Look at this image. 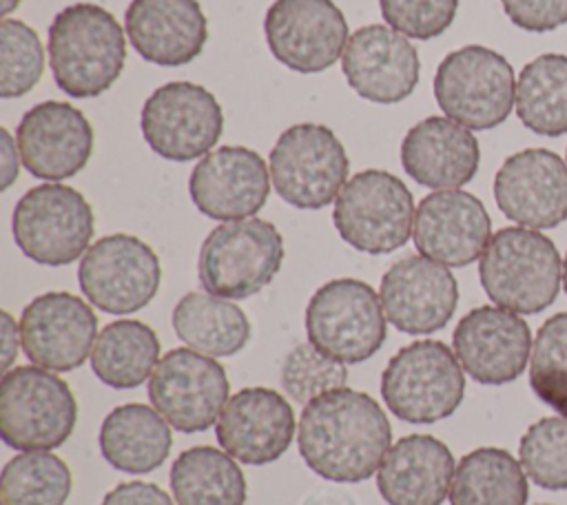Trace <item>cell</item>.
Returning a JSON list of instances; mask_svg holds the SVG:
<instances>
[{
    "mask_svg": "<svg viewBox=\"0 0 567 505\" xmlns=\"http://www.w3.org/2000/svg\"><path fill=\"white\" fill-rule=\"evenodd\" d=\"M392 425L365 392L337 388L308 401L297 425L306 465L332 483L368 481L392 447Z\"/></svg>",
    "mask_w": 567,
    "mask_h": 505,
    "instance_id": "obj_1",
    "label": "cell"
},
{
    "mask_svg": "<svg viewBox=\"0 0 567 505\" xmlns=\"http://www.w3.org/2000/svg\"><path fill=\"white\" fill-rule=\"evenodd\" d=\"M47 51L55 86L75 100L109 91L126 64L122 24L93 2L69 4L53 16Z\"/></svg>",
    "mask_w": 567,
    "mask_h": 505,
    "instance_id": "obj_2",
    "label": "cell"
},
{
    "mask_svg": "<svg viewBox=\"0 0 567 505\" xmlns=\"http://www.w3.org/2000/svg\"><path fill=\"white\" fill-rule=\"evenodd\" d=\"M485 295L501 308L536 315L549 308L563 284V259L540 230L507 226L492 235L478 259Z\"/></svg>",
    "mask_w": 567,
    "mask_h": 505,
    "instance_id": "obj_3",
    "label": "cell"
},
{
    "mask_svg": "<svg viewBox=\"0 0 567 505\" xmlns=\"http://www.w3.org/2000/svg\"><path fill=\"white\" fill-rule=\"evenodd\" d=\"M284 255V237L272 221L259 217L224 221L199 248V284L224 299H248L275 279Z\"/></svg>",
    "mask_w": 567,
    "mask_h": 505,
    "instance_id": "obj_4",
    "label": "cell"
},
{
    "mask_svg": "<svg viewBox=\"0 0 567 505\" xmlns=\"http://www.w3.org/2000/svg\"><path fill=\"white\" fill-rule=\"evenodd\" d=\"M465 394L463 365L439 339L403 346L381 372L388 410L408 423H434L452 416Z\"/></svg>",
    "mask_w": 567,
    "mask_h": 505,
    "instance_id": "obj_5",
    "label": "cell"
},
{
    "mask_svg": "<svg viewBox=\"0 0 567 505\" xmlns=\"http://www.w3.org/2000/svg\"><path fill=\"white\" fill-rule=\"evenodd\" d=\"M78 403L64 379L40 365H18L0 383V436L18 452L55 450L73 434Z\"/></svg>",
    "mask_w": 567,
    "mask_h": 505,
    "instance_id": "obj_6",
    "label": "cell"
},
{
    "mask_svg": "<svg viewBox=\"0 0 567 505\" xmlns=\"http://www.w3.org/2000/svg\"><path fill=\"white\" fill-rule=\"evenodd\" d=\"M434 97L445 117L470 131L503 124L516 102V78L505 55L481 44L450 51L434 73Z\"/></svg>",
    "mask_w": 567,
    "mask_h": 505,
    "instance_id": "obj_7",
    "label": "cell"
},
{
    "mask_svg": "<svg viewBox=\"0 0 567 505\" xmlns=\"http://www.w3.org/2000/svg\"><path fill=\"white\" fill-rule=\"evenodd\" d=\"M414 197L405 182L388 171L354 173L334 199L332 224L354 250L385 255L414 233Z\"/></svg>",
    "mask_w": 567,
    "mask_h": 505,
    "instance_id": "obj_8",
    "label": "cell"
},
{
    "mask_svg": "<svg viewBox=\"0 0 567 505\" xmlns=\"http://www.w3.org/2000/svg\"><path fill=\"white\" fill-rule=\"evenodd\" d=\"M385 321L379 292L352 277L326 281L306 306L308 341L346 365L379 352L388 334Z\"/></svg>",
    "mask_w": 567,
    "mask_h": 505,
    "instance_id": "obj_9",
    "label": "cell"
},
{
    "mask_svg": "<svg viewBox=\"0 0 567 505\" xmlns=\"http://www.w3.org/2000/svg\"><path fill=\"white\" fill-rule=\"evenodd\" d=\"M11 228L24 257L42 266H66L89 250L95 217L80 190L49 182L18 199Z\"/></svg>",
    "mask_w": 567,
    "mask_h": 505,
    "instance_id": "obj_10",
    "label": "cell"
},
{
    "mask_svg": "<svg viewBox=\"0 0 567 505\" xmlns=\"http://www.w3.org/2000/svg\"><path fill=\"white\" fill-rule=\"evenodd\" d=\"M348 171L350 162L341 140L323 124H292L270 151V179L277 195L301 210L332 204L346 186Z\"/></svg>",
    "mask_w": 567,
    "mask_h": 505,
    "instance_id": "obj_11",
    "label": "cell"
},
{
    "mask_svg": "<svg viewBox=\"0 0 567 505\" xmlns=\"http://www.w3.org/2000/svg\"><path fill=\"white\" fill-rule=\"evenodd\" d=\"M142 137L164 159L204 157L224 131V111L202 84L177 80L157 86L140 113Z\"/></svg>",
    "mask_w": 567,
    "mask_h": 505,
    "instance_id": "obj_12",
    "label": "cell"
},
{
    "mask_svg": "<svg viewBox=\"0 0 567 505\" xmlns=\"http://www.w3.org/2000/svg\"><path fill=\"white\" fill-rule=\"evenodd\" d=\"M78 284L91 306L109 315H131L151 303L162 284L155 250L135 235H106L89 246L78 266Z\"/></svg>",
    "mask_w": 567,
    "mask_h": 505,
    "instance_id": "obj_13",
    "label": "cell"
},
{
    "mask_svg": "<svg viewBox=\"0 0 567 505\" xmlns=\"http://www.w3.org/2000/svg\"><path fill=\"white\" fill-rule=\"evenodd\" d=\"M228 394L224 365L193 348L168 350L148 379L153 408L184 434L204 432L217 423Z\"/></svg>",
    "mask_w": 567,
    "mask_h": 505,
    "instance_id": "obj_14",
    "label": "cell"
},
{
    "mask_svg": "<svg viewBox=\"0 0 567 505\" xmlns=\"http://www.w3.org/2000/svg\"><path fill=\"white\" fill-rule=\"evenodd\" d=\"M270 53L297 73L330 69L348 44V22L332 0H275L264 16Z\"/></svg>",
    "mask_w": 567,
    "mask_h": 505,
    "instance_id": "obj_15",
    "label": "cell"
},
{
    "mask_svg": "<svg viewBox=\"0 0 567 505\" xmlns=\"http://www.w3.org/2000/svg\"><path fill=\"white\" fill-rule=\"evenodd\" d=\"M20 339L33 365L51 372H71L93 352L97 317L78 295L66 290L42 292L22 310Z\"/></svg>",
    "mask_w": 567,
    "mask_h": 505,
    "instance_id": "obj_16",
    "label": "cell"
},
{
    "mask_svg": "<svg viewBox=\"0 0 567 505\" xmlns=\"http://www.w3.org/2000/svg\"><path fill=\"white\" fill-rule=\"evenodd\" d=\"M452 348L463 370L483 385L516 381L529 363L527 321L501 306L472 308L454 328Z\"/></svg>",
    "mask_w": 567,
    "mask_h": 505,
    "instance_id": "obj_17",
    "label": "cell"
},
{
    "mask_svg": "<svg viewBox=\"0 0 567 505\" xmlns=\"http://www.w3.org/2000/svg\"><path fill=\"white\" fill-rule=\"evenodd\" d=\"M379 297L392 328L405 334H430L452 319L458 284L447 266L425 255H405L383 272Z\"/></svg>",
    "mask_w": 567,
    "mask_h": 505,
    "instance_id": "obj_18",
    "label": "cell"
},
{
    "mask_svg": "<svg viewBox=\"0 0 567 505\" xmlns=\"http://www.w3.org/2000/svg\"><path fill=\"white\" fill-rule=\"evenodd\" d=\"M494 199L518 226L543 230L567 219V162L549 148H523L494 175Z\"/></svg>",
    "mask_w": 567,
    "mask_h": 505,
    "instance_id": "obj_19",
    "label": "cell"
},
{
    "mask_svg": "<svg viewBox=\"0 0 567 505\" xmlns=\"http://www.w3.org/2000/svg\"><path fill=\"white\" fill-rule=\"evenodd\" d=\"M188 193L195 208L210 219H246L268 202L270 171L248 146H219L195 164Z\"/></svg>",
    "mask_w": 567,
    "mask_h": 505,
    "instance_id": "obj_20",
    "label": "cell"
},
{
    "mask_svg": "<svg viewBox=\"0 0 567 505\" xmlns=\"http://www.w3.org/2000/svg\"><path fill=\"white\" fill-rule=\"evenodd\" d=\"M16 142L24 168L49 182L78 175L93 153V126L69 102L47 100L31 106L18 122Z\"/></svg>",
    "mask_w": 567,
    "mask_h": 505,
    "instance_id": "obj_21",
    "label": "cell"
},
{
    "mask_svg": "<svg viewBox=\"0 0 567 505\" xmlns=\"http://www.w3.org/2000/svg\"><path fill=\"white\" fill-rule=\"evenodd\" d=\"M341 69L350 89L374 104L405 100L421 75L414 44L385 24H365L350 33L341 55Z\"/></svg>",
    "mask_w": 567,
    "mask_h": 505,
    "instance_id": "obj_22",
    "label": "cell"
},
{
    "mask_svg": "<svg viewBox=\"0 0 567 505\" xmlns=\"http://www.w3.org/2000/svg\"><path fill=\"white\" fill-rule=\"evenodd\" d=\"M414 246L421 255L452 268L481 259L492 239V219L483 202L461 188L425 195L414 215Z\"/></svg>",
    "mask_w": 567,
    "mask_h": 505,
    "instance_id": "obj_23",
    "label": "cell"
},
{
    "mask_svg": "<svg viewBox=\"0 0 567 505\" xmlns=\"http://www.w3.org/2000/svg\"><path fill=\"white\" fill-rule=\"evenodd\" d=\"M215 436L235 461L266 465L290 447L295 412L272 388H244L226 401L215 423Z\"/></svg>",
    "mask_w": 567,
    "mask_h": 505,
    "instance_id": "obj_24",
    "label": "cell"
},
{
    "mask_svg": "<svg viewBox=\"0 0 567 505\" xmlns=\"http://www.w3.org/2000/svg\"><path fill=\"white\" fill-rule=\"evenodd\" d=\"M124 31L142 60L184 66L204 51L208 20L197 0H131Z\"/></svg>",
    "mask_w": 567,
    "mask_h": 505,
    "instance_id": "obj_25",
    "label": "cell"
},
{
    "mask_svg": "<svg viewBox=\"0 0 567 505\" xmlns=\"http://www.w3.org/2000/svg\"><path fill=\"white\" fill-rule=\"evenodd\" d=\"M478 140L470 128L443 115L416 122L401 142L403 171L416 184L434 190L465 186L478 173Z\"/></svg>",
    "mask_w": 567,
    "mask_h": 505,
    "instance_id": "obj_26",
    "label": "cell"
},
{
    "mask_svg": "<svg viewBox=\"0 0 567 505\" xmlns=\"http://www.w3.org/2000/svg\"><path fill=\"white\" fill-rule=\"evenodd\" d=\"M450 447L430 434L399 439L377 470V487L388 505H441L454 478Z\"/></svg>",
    "mask_w": 567,
    "mask_h": 505,
    "instance_id": "obj_27",
    "label": "cell"
},
{
    "mask_svg": "<svg viewBox=\"0 0 567 505\" xmlns=\"http://www.w3.org/2000/svg\"><path fill=\"white\" fill-rule=\"evenodd\" d=\"M97 441L104 461L126 474L157 470L168 458L173 445L168 421L144 403L113 408L100 425Z\"/></svg>",
    "mask_w": 567,
    "mask_h": 505,
    "instance_id": "obj_28",
    "label": "cell"
},
{
    "mask_svg": "<svg viewBox=\"0 0 567 505\" xmlns=\"http://www.w3.org/2000/svg\"><path fill=\"white\" fill-rule=\"evenodd\" d=\"M173 330L193 350L230 357L250 341V321L230 299L210 292H186L173 308Z\"/></svg>",
    "mask_w": 567,
    "mask_h": 505,
    "instance_id": "obj_29",
    "label": "cell"
},
{
    "mask_svg": "<svg viewBox=\"0 0 567 505\" xmlns=\"http://www.w3.org/2000/svg\"><path fill=\"white\" fill-rule=\"evenodd\" d=\"M168 481L177 505H246L244 472L228 452L213 445L179 452Z\"/></svg>",
    "mask_w": 567,
    "mask_h": 505,
    "instance_id": "obj_30",
    "label": "cell"
},
{
    "mask_svg": "<svg viewBox=\"0 0 567 505\" xmlns=\"http://www.w3.org/2000/svg\"><path fill=\"white\" fill-rule=\"evenodd\" d=\"M159 363V339L155 330L137 319H117L106 323L91 352L93 374L115 388L128 390L151 379Z\"/></svg>",
    "mask_w": 567,
    "mask_h": 505,
    "instance_id": "obj_31",
    "label": "cell"
},
{
    "mask_svg": "<svg viewBox=\"0 0 567 505\" xmlns=\"http://www.w3.org/2000/svg\"><path fill=\"white\" fill-rule=\"evenodd\" d=\"M527 494L520 461L501 447H476L454 470L450 505H525Z\"/></svg>",
    "mask_w": 567,
    "mask_h": 505,
    "instance_id": "obj_32",
    "label": "cell"
},
{
    "mask_svg": "<svg viewBox=\"0 0 567 505\" xmlns=\"http://www.w3.org/2000/svg\"><path fill=\"white\" fill-rule=\"evenodd\" d=\"M516 115L525 128L545 137L567 133V55L543 53L516 80Z\"/></svg>",
    "mask_w": 567,
    "mask_h": 505,
    "instance_id": "obj_33",
    "label": "cell"
},
{
    "mask_svg": "<svg viewBox=\"0 0 567 505\" xmlns=\"http://www.w3.org/2000/svg\"><path fill=\"white\" fill-rule=\"evenodd\" d=\"M73 487L69 465L49 450L20 452L2 467V505H64Z\"/></svg>",
    "mask_w": 567,
    "mask_h": 505,
    "instance_id": "obj_34",
    "label": "cell"
},
{
    "mask_svg": "<svg viewBox=\"0 0 567 505\" xmlns=\"http://www.w3.org/2000/svg\"><path fill=\"white\" fill-rule=\"evenodd\" d=\"M534 394L567 416V312L551 315L536 332L529 354Z\"/></svg>",
    "mask_w": 567,
    "mask_h": 505,
    "instance_id": "obj_35",
    "label": "cell"
},
{
    "mask_svg": "<svg viewBox=\"0 0 567 505\" xmlns=\"http://www.w3.org/2000/svg\"><path fill=\"white\" fill-rule=\"evenodd\" d=\"M525 474L543 489H567V416H545L518 443Z\"/></svg>",
    "mask_w": 567,
    "mask_h": 505,
    "instance_id": "obj_36",
    "label": "cell"
},
{
    "mask_svg": "<svg viewBox=\"0 0 567 505\" xmlns=\"http://www.w3.org/2000/svg\"><path fill=\"white\" fill-rule=\"evenodd\" d=\"M44 47L38 33L22 20L0 22V97H20L42 78Z\"/></svg>",
    "mask_w": 567,
    "mask_h": 505,
    "instance_id": "obj_37",
    "label": "cell"
},
{
    "mask_svg": "<svg viewBox=\"0 0 567 505\" xmlns=\"http://www.w3.org/2000/svg\"><path fill=\"white\" fill-rule=\"evenodd\" d=\"M346 379V363L323 354L310 341L297 343L281 365V385L286 394L303 405L323 392L343 388Z\"/></svg>",
    "mask_w": 567,
    "mask_h": 505,
    "instance_id": "obj_38",
    "label": "cell"
},
{
    "mask_svg": "<svg viewBox=\"0 0 567 505\" xmlns=\"http://www.w3.org/2000/svg\"><path fill=\"white\" fill-rule=\"evenodd\" d=\"M381 16L405 38L432 40L450 29L458 0H379Z\"/></svg>",
    "mask_w": 567,
    "mask_h": 505,
    "instance_id": "obj_39",
    "label": "cell"
},
{
    "mask_svg": "<svg viewBox=\"0 0 567 505\" xmlns=\"http://www.w3.org/2000/svg\"><path fill=\"white\" fill-rule=\"evenodd\" d=\"M509 22L527 33H549L567 22V0H501Z\"/></svg>",
    "mask_w": 567,
    "mask_h": 505,
    "instance_id": "obj_40",
    "label": "cell"
},
{
    "mask_svg": "<svg viewBox=\"0 0 567 505\" xmlns=\"http://www.w3.org/2000/svg\"><path fill=\"white\" fill-rule=\"evenodd\" d=\"M100 505H175L173 498L155 483L126 481L104 494Z\"/></svg>",
    "mask_w": 567,
    "mask_h": 505,
    "instance_id": "obj_41",
    "label": "cell"
},
{
    "mask_svg": "<svg viewBox=\"0 0 567 505\" xmlns=\"http://www.w3.org/2000/svg\"><path fill=\"white\" fill-rule=\"evenodd\" d=\"M18 151V142L7 128H0V190H7L20 175Z\"/></svg>",
    "mask_w": 567,
    "mask_h": 505,
    "instance_id": "obj_42",
    "label": "cell"
},
{
    "mask_svg": "<svg viewBox=\"0 0 567 505\" xmlns=\"http://www.w3.org/2000/svg\"><path fill=\"white\" fill-rule=\"evenodd\" d=\"M20 330H18V323L16 319L2 310L0 312V339H2V359H0V370L2 374L11 370L16 357H18V346L22 343V339H18Z\"/></svg>",
    "mask_w": 567,
    "mask_h": 505,
    "instance_id": "obj_43",
    "label": "cell"
},
{
    "mask_svg": "<svg viewBox=\"0 0 567 505\" xmlns=\"http://www.w3.org/2000/svg\"><path fill=\"white\" fill-rule=\"evenodd\" d=\"M2 2V16H9L22 0H0Z\"/></svg>",
    "mask_w": 567,
    "mask_h": 505,
    "instance_id": "obj_44",
    "label": "cell"
},
{
    "mask_svg": "<svg viewBox=\"0 0 567 505\" xmlns=\"http://www.w3.org/2000/svg\"><path fill=\"white\" fill-rule=\"evenodd\" d=\"M563 286H565V292H567V255L563 259Z\"/></svg>",
    "mask_w": 567,
    "mask_h": 505,
    "instance_id": "obj_45",
    "label": "cell"
},
{
    "mask_svg": "<svg viewBox=\"0 0 567 505\" xmlns=\"http://www.w3.org/2000/svg\"><path fill=\"white\" fill-rule=\"evenodd\" d=\"M534 505H549V503H534Z\"/></svg>",
    "mask_w": 567,
    "mask_h": 505,
    "instance_id": "obj_46",
    "label": "cell"
},
{
    "mask_svg": "<svg viewBox=\"0 0 567 505\" xmlns=\"http://www.w3.org/2000/svg\"><path fill=\"white\" fill-rule=\"evenodd\" d=\"M565 162H567V151H565Z\"/></svg>",
    "mask_w": 567,
    "mask_h": 505,
    "instance_id": "obj_47",
    "label": "cell"
}]
</instances>
